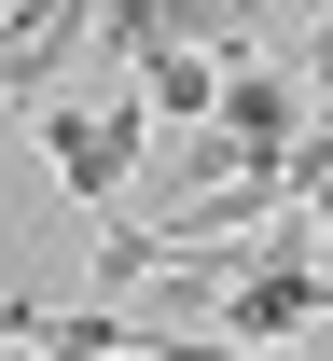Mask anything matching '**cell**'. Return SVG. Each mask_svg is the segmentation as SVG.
<instances>
[{
	"label": "cell",
	"instance_id": "cell-6",
	"mask_svg": "<svg viewBox=\"0 0 333 361\" xmlns=\"http://www.w3.org/2000/svg\"><path fill=\"white\" fill-rule=\"evenodd\" d=\"M42 348L56 361H97V348H139V319L111 306V292H97V306H42Z\"/></svg>",
	"mask_w": 333,
	"mask_h": 361
},
{
	"label": "cell",
	"instance_id": "cell-7",
	"mask_svg": "<svg viewBox=\"0 0 333 361\" xmlns=\"http://www.w3.org/2000/svg\"><path fill=\"white\" fill-rule=\"evenodd\" d=\"M153 250H167V236H153V223H111V236H97V292L125 306V292H139V278H153Z\"/></svg>",
	"mask_w": 333,
	"mask_h": 361
},
{
	"label": "cell",
	"instance_id": "cell-8",
	"mask_svg": "<svg viewBox=\"0 0 333 361\" xmlns=\"http://www.w3.org/2000/svg\"><path fill=\"white\" fill-rule=\"evenodd\" d=\"M0 348H42V306L28 292H0Z\"/></svg>",
	"mask_w": 333,
	"mask_h": 361
},
{
	"label": "cell",
	"instance_id": "cell-2",
	"mask_svg": "<svg viewBox=\"0 0 333 361\" xmlns=\"http://www.w3.org/2000/svg\"><path fill=\"white\" fill-rule=\"evenodd\" d=\"M28 126H42V153H56V180L84 195V209H111L125 180H139V139H153V111L139 97H28Z\"/></svg>",
	"mask_w": 333,
	"mask_h": 361
},
{
	"label": "cell",
	"instance_id": "cell-3",
	"mask_svg": "<svg viewBox=\"0 0 333 361\" xmlns=\"http://www.w3.org/2000/svg\"><path fill=\"white\" fill-rule=\"evenodd\" d=\"M84 28H97V0H0V111H28V97L70 84Z\"/></svg>",
	"mask_w": 333,
	"mask_h": 361
},
{
	"label": "cell",
	"instance_id": "cell-5",
	"mask_svg": "<svg viewBox=\"0 0 333 361\" xmlns=\"http://www.w3.org/2000/svg\"><path fill=\"white\" fill-rule=\"evenodd\" d=\"M125 84H139V111H167V126H208V97H222V56L181 42V28H153L139 56H125Z\"/></svg>",
	"mask_w": 333,
	"mask_h": 361
},
{
	"label": "cell",
	"instance_id": "cell-1",
	"mask_svg": "<svg viewBox=\"0 0 333 361\" xmlns=\"http://www.w3.org/2000/svg\"><path fill=\"white\" fill-rule=\"evenodd\" d=\"M222 348H291L306 319H333V278H320V250H306V223H278L264 209V250H250L237 278H222Z\"/></svg>",
	"mask_w": 333,
	"mask_h": 361
},
{
	"label": "cell",
	"instance_id": "cell-4",
	"mask_svg": "<svg viewBox=\"0 0 333 361\" xmlns=\"http://www.w3.org/2000/svg\"><path fill=\"white\" fill-rule=\"evenodd\" d=\"M208 126L237 139V167H264V153H291V126H306V84H278L264 56H222V97H208Z\"/></svg>",
	"mask_w": 333,
	"mask_h": 361
}]
</instances>
